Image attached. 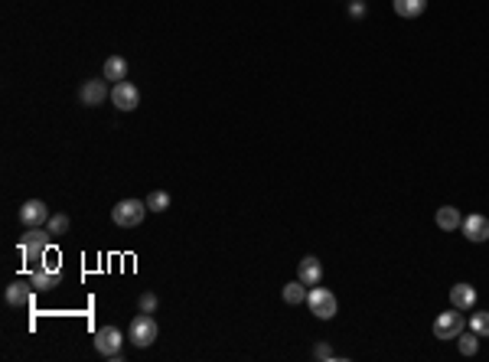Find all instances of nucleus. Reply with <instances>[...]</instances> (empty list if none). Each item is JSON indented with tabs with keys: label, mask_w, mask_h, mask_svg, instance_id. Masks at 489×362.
<instances>
[{
	"label": "nucleus",
	"mask_w": 489,
	"mask_h": 362,
	"mask_svg": "<svg viewBox=\"0 0 489 362\" xmlns=\"http://www.w3.org/2000/svg\"><path fill=\"white\" fill-rule=\"evenodd\" d=\"M50 232L46 228H26L23 235H20V255H23L26 262V271L33 275V271H39L43 268V262H46V248H50Z\"/></svg>",
	"instance_id": "f257e3e1"
},
{
	"label": "nucleus",
	"mask_w": 489,
	"mask_h": 362,
	"mask_svg": "<svg viewBox=\"0 0 489 362\" xmlns=\"http://www.w3.org/2000/svg\"><path fill=\"white\" fill-rule=\"evenodd\" d=\"M157 320H153L151 313H144L140 310L134 320H131V326H127V339L138 346V350H147V346H153L157 343Z\"/></svg>",
	"instance_id": "f03ea898"
},
{
	"label": "nucleus",
	"mask_w": 489,
	"mask_h": 362,
	"mask_svg": "<svg viewBox=\"0 0 489 362\" xmlns=\"http://www.w3.org/2000/svg\"><path fill=\"white\" fill-rule=\"evenodd\" d=\"M144 215H147V200H121L111 209L114 225H121V228H134V225H140L144 222Z\"/></svg>",
	"instance_id": "7ed1b4c3"
},
{
	"label": "nucleus",
	"mask_w": 489,
	"mask_h": 362,
	"mask_svg": "<svg viewBox=\"0 0 489 362\" xmlns=\"http://www.w3.org/2000/svg\"><path fill=\"white\" fill-rule=\"evenodd\" d=\"M95 350L98 356L105 359H121V350H124V333L118 330V326H101L98 333H95Z\"/></svg>",
	"instance_id": "20e7f679"
},
{
	"label": "nucleus",
	"mask_w": 489,
	"mask_h": 362,
	"mask_svg": "<svg viewBox=\"0 0 489 362\" xmlns=\"http://www.w3.org/2000/svg\"><path fill=\"white\" fill-rule=\"evenodd\" d=\"M464 333V310H447V313H437L434 320V337L437 339H457Z\"/></svg>",
	"instance_id": "39448f33"
},
{
	"label": "nucleus",
	"mask_w": 489,
	"mask_h": 362,
	"mask_svg": "<svg viewBox=\"0 0 489 362\" xmlns=\"http://www.w3.org/2000/svg\"><path fill=\"white\" fill-rule=\"evenodd\" d=\"M307 304H310V313H314V317H320V320H333V317H336V310H339L336 297H333L329 290H323V288L310 290V294H307Z\"/></svg>",
	"instance_id": "423d86ee"
},
{
	"label": "nucleus",
	"mask_w": 489,
	"mask_h": 362,
	"mask_svg": "<svg viewBox=\"0 0 489 362\" xmlns=\"http://www.w3.org/2000/svg\"><path fill=\"white\" fill-rule=\"evenodd\" d=\"M105 98H111V88H108V78L101 75V78H88L85 85L78 88V101L85 105V108H98Z\"/></svg>",
	"instance_id": "0eeeda50"
},
{
	"label": "nucleus",
	"mask_w": 489,
	"mask_h": 362,
	"mask_svg": "<svg viewBox=\"0 0 489 362\" xmlns=\"http://www.w3.org/2000/svg\"><path fill=\"white\" fill-rule=\"evenodd\" d=\"M50 206L43 200H26L23 206H20V225H26V228H39V225L50 222Z\"/></svg>",
	"instance_id": "6e6552de"
},
{
	"label": "nucleus",
	"mask_w": 489,
	"mask_h": 362,
	"mask_svg": "<svg viewBox=\"0 0 489 362\" xmlns=\"http://www.w3.org/2000/svg\"><path fill=\"white\" fill-rule=\"evenodd\" d=\"M111 101H114V108L118 111H134L140 105V92H138V85H131V82H114V88H111Z\"/></svg>",
	"instance_id": "1a4fd4ad"
},
{
	"label": "nucleus",
	"mask_w": 489,
	"mask_h": 362,
	"mask_svg": "<svg viewBox=\"0 0 489 362\" xmlns=\"http://www.w3.org/2000/svg\"><path fill=\"white\" fill-rule=\"evenodd\" d=\"M33 284L30 281H13L10 288L3 290V300H7V307H17V310H26L30 304H33Z\"/></svg>",
	"instance_id": "9d476101"
},
{
	"label": "nucleus",
	"mask_w": 489,
	"mask_h": 362,
	"mask_svg": "<svg viewBox=\"0 0 489 362\" xmlns=\"http://www.w3.org/2000/svg\"><path fill=\"white\" fill-rule=\"evenodd\" d=\"M30 284H33V290H36V294H46V290H52V288H59V284H63V275H59V268L43 264L39 271H33V275H30Z\"/></svg>",
	"instance_id": "9b49d317"
},
{
	"label": "nucleus",
	"mask_w": 489,
	"mask_h": 362,
	"mask_svg": "<svg viewBox=\"0 0 489 362\" xmlns=\"http://www.w3.org/2000/svg\"><path fill=\"white\" fill-rule=\"evenodd\" d=\"M460 228H464V235L470 238V242H489V219L486 215H479V213H473V215H466L464 222H460Z\"/></svg>",
	"instance_id": "f8f14e48"
},
{
	"label": "nucleus",
	"mask_w": 489,
	"mask_h": 362,
	"mask_svg": "<svg viewBox=\"0 0 489 362\" xmlns=\"http://www.w3.org/2000/svg\"><path fill=\"white\" fill-rule=\"evenodd\" d=\"M297 277H301L307 288H316L320 281H323V264L316 262L314 255H307L301 264H297Z\"/></svg>",
	"instance_id": "ddd939ff"
},
{
	"label": "nucleus",
	"mask_w": 489,
	"mask_h": 362,
	"mask_svg": "<svg viewBox=\"0 0 489 362\" xmlns=\"http://www.w3.org/2000/svg\"><path fill=\"white\" fill-rule=\"evenodd\" d=\"M434 219H437V228H444V232H457L460 222H464V215H460L457 206H440Z\"/></svg>",
	"instance_id": "4468645a"
},
{
	"label": "nucleus",
	"mask_w": 489,
	"mask_h": 362,
	"mask_svg": "<svg viewBox=\"0 0 489 362\" xmlns=\"http://www.w3.org/2000/svg\"><path fill=\"white\" fill-rule=\"evenodd\" d=\"M450 304L457 310H470L473 304H477V290L470 288V284H453L450 288Z\"/></svg>",
	"instance_id": "2eb2a0df"
},
{
	"label": "nucleus",
	"mask_w": 489,
	"mask_h": 362,
	"mask_svg": "<svg viewBox=\"0 0 489 362\" xmlns=\"http://www.w3.org/2000/svg\"><path fill=\"white\" fill-rule=\"evenodd\" d=\"M101 75H105L108 82H124L127 63L121 59V56H108V59H105V69H101Z\"/></svg>",
	"instance_id": "dca6fc26"
},
{
	"label": "nucleus",
	"mask_w": 489,
	"mask_h": 362,
	"mask_svg": "<svg viewBox=\"0 0 489 362\" xmlns=\"http://www.w3.org/2000/svg\"><path fill=\"white\" fill-rule=\"evenodd\" d=\"M307 284H303L301 277L297 281H290V284H284V290H281V297H284V304H290V307H297V304H303L307 300Z\"/></svg>",
	"instance_id": "f3484780"
},
{
	"label": "nucleus",
	"mask_w": 489,
	"mask_h": 362,
	"mask_svg": "<svg viewBox=\"0 0 489 362\" xmlns=\"http://www.w3.org/2000/svg\"><path fill=\"white\" fill-rule=\"evenodd\" d=\"M427 7V0H395V13L404 17V20H414V17H421Z\"/></svg>",
	"instance_id": "a211bd4d"
},
{
	"label": "nucleus",
	"mask_w": 489,
	"mask_h": 362,
	"mask_svg": "<svg viewBox=\"0 0 489 362\" xmlns=\"http://www.w3.org/2000/svg\"><path fill=\"white\" fill-rule=\"evenodd\" d=\"M147 209H151V213H166V209H170V193L153 189L151 196H147Z\"/></svg>",
	"instance_id": "6ab92c4d"
},
{
	"label": "nucleus",
	"mask_w": 489,
	"mask_h": 362,
	"mask_svg": "<svg viewBox=\"0 0 489 362\" xmlns=\"http://www.w3.org/2000/svg\"><path fill=\"white\" fill-rule=\"evenodd\" d=\"M457 346H460V352L464 356H477V350H479V337L470 330V333H460L457 337Z\"/></svg>",
	"instance_id": "aec40b11"
},
{
	"label": "nucleus",
	"mask_w": 489,
	"mask_h": 362,
	"mask_svg": "<svg viewBox=\"0 0 489 362\" xmlns=\"http://www.w3.org/2000/svg\"><path fill=\"white\" fill-rule=\"evenodd\" d=\"M46 232H50L52 238H59V235H65L69 232V215H63V213H56V215H50V222H46Z\"/></svg>",
	"instance_id": "412c9836"
},
{
	"label": "nucleus",
	"mask_w": 489,
	"mask_h": 362,
	"mask_svg": "<svg viewBox=\"0 0 489 362\" xmlns=\"http://www.w3.org/2000/svg\"><path fill=\"white\" fill-rule=\"evenodd\" d=\"M470 330H473V333H477L479 339L489 337V310L473 313V317H470Z\"/></svg>",
	"instance_id": "4be33fe9"
},
{
	"label": "nucleus",
	"mask_w": 489,
	"mask_h": 362,
	"mask_svg": "<svg viewBox=\"0 0 489 362\" xmlns=\"http://www.w3.org/2000/svg\"><path fill=\"white\" fill-rule=\"evenodd\" d=\"M138 304H140V310H144V313H153V310H157V304H160V300H157V294H151V290H147V294H140V300H138Z\"/></svg>",
	"instance_id": "5701e85b"
},
{
	"label": "nucleus",
	"mask_w": 489,
	"mask_h": 362,
	"mask_svg": "<svg viewBox=\"0 0 489 362\" xmlns=\"http://www.w3.org/2000/svg\"><path fill=\"white\" fill-rule=\"evenodd\" d=\"M314 359H323V362H333V359H336V352L329 350V346H326V343H316V346H314Z\"/></svg>",
	"instance_id": "b1692460"
},
{
	"label": "nucleus",
	"mask_w": 489,
	"mask_h": 362,
	"mask_svg": "<svg viewBox=\"0 0 489 362\" xmlns=\"http://www.w3.org/2000/svg\"><path fill=\"white\" fill-rule=\"evenodd\" d=\"M349 17H365V3L359 0V3H349Z\"/></svg>",
	"instance_id": "393cba45"
}]
</instances>
